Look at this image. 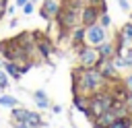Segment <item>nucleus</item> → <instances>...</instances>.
I'll list each match as a JSON object with an SVG mask.
<instances>
[{"label": "nucleus", "mask_w": 132, "mask_h": 128, "mask_svg": "<svg viewBox=\"0 0 132 128\" xmlns=\"http://www.w3.org/2000/svg\"><path fill=\"white\" fill-rule=\"evenodd\" d=\"M120 35L124 37V41H126L128 45H132V21H130V23H126V25L120 29Z\"/></svg>", "instance_id": "15"}, {"label": "nucleus", "mask_w": 132, "mask_h": 128, "mask_svg": "<svg viewBox=\"0 0 132 128\" xmlns=\"http://www.w3.org/2000/svg\"><path fill=\"white\" fill-rule=\"evenodd\" d=\"M29 0H14V6H19V8H23L25 4H27Z\"/></svg>", "instance_id": "24"}, {"label": "nucleus", "mask_w": 132, "mask_h": 128, "mask_svg": "<svg viewBox=\"0 0 132 128\" xmlns=\"http://www.w3.org/2000/svg\"><path fill=\"white\" fill-rule=\"evenodd\" d=\"M72 103H74V107H76L78 111H85V109L89 107V97L82 95V93H74V95H72Z\"/></svg>", "instance_id": "12"}, {"label": "nucleus", "mask_w": 132, "mask_h": 128, "mask_svg": "<svg viewBox=\"0 0 132 128\" xmlns=\"http://www.w3.org/2000/svg\"><path fill=\"white\" fill-rule=\"evenodd\" d=\"M31 97H33V101H35V105H37L39 109L50 107V97H47V93H45V91L37 89V91H33V93H31Z\"/></svg>", "instance_id": "10"}, {"label": "nucleus", "mask_w": 132, "mask_h": 128, "mask_svg": "<svg viewBox=\"0 0 132 128\" xmlns=\"http://www.w3.org/2000/svg\"><path fill=\"white\" fill-rule=\"evenodd\" d=\"M122 85L128 89V93H132V72H130V74H126V76L122 78Z\"/></svg>", "instance_id": "19"}, {"label": "nucleus", "mask_w": 132, "mask_h": 128, "mask_svg": "<svg viewBox=\"0 0 132 128\" xmlns=\"http://www.w3.org/2000/svg\"><path fill=\"white\" fill-rule=\"evenodd\" d=\"M97 68H99V72H101V76L107 81V83H118L120 81V74H118V68L113 66V62H111V58H101V62L97 64Z\"/></svg>", "instance_id": "7"}, {"label": "nucleus", "mask_w": 132, "mask_h": 128, "mask_svg": "<svg viewBox=\"0 0 132 128\" xmlns=\"http://www.w3.org/2000/svg\"><path fill=\"white\" fill-rule=\"evenodd\" d=\"M12 128H29L27 122H12Z\"/></svg>", "instance_id": "23"}, {"label": "nucleus", "mask_w": 132, "mask_h": 128, "mask_svg": "<svg viewBox=\"0 0 132 128\" xmlns=\"http://www.w3.org/2000/svg\"><path fill=\"white\" fill-rule=\"evenodd\" d=\"M76 60H78V66H82V68H97V64L101 62V56L95 45L82 43L76 50Z\"/></svg>", "instance_id": "2"}, {"label": "nucleus", "mask_w": 132, "mask_h": 128, "mask_svg": "<svg viewBox=\"0 0 132 128\" xmlns=\"http://www.w3.org/2000/svg\"><path fill=\"white\" fill-rule=\"evenodd\" d=\"M97 23H99L101 27L109 29V27H111V17H109L107 12H101V14H99V21H97Z\"/></svg>", "instance_id": "17"}, {"label": "nucleus", "mask_w": 132, "mask_h": 128, "mask_svg": "<svg viewBox=\"0 0 132 128\" xmlns=\"http://www.w3.org/2000/svg\"><path fill=\"white\" fill-rule=\"evenodd\" d=\"M33 10H35V2H31V0H29V2L23 6V12H25V14H33Z\"/></svg>", "instance_id": "20"}, {"label": "nucleus", "mask_w": 132, "mask_h": 128, "mask_svg": "<svg viewBox=\"0 0 132 128\" xmlns=\"http://www.w3.org/2000/svg\"><path fill=\"white\" fill-rule=\"evenodd\" d=\"M118 6H120L124 12H128V10H130V0H118Z\"/></svg>", "instance_id": "21"}, {"label": "nucleus", "mask_w": 132, "mask_h": 128, "mask_svg": "<svg viewBox=\"0 0 132 128\" xmlns=\"http://www.w3.org/2000/svg\"><path fill=\"white\" fill-rule=\"evenodd\" d=\"M2 68L6 70V74L10 76V78H14V81H19L23 74L19 72V66L14 64V62H10V60H2Z\"/></svg>", "instance_id": "11"}, {"label": "nucleus", "mask_w": 132, "mask_h": 128, "mask_svg": "<svg viewBox=\"0 0 132 128\" xmlns=\"http://www.w3.org/2000/svg\"><path fill=\"white\" fill-rule=\"evenodd\" d=\"M27 114H29V109H25V107H19V105L10 107V118H12V122H27Z\"/></svg>", "instance_id": "13"}, {"label": "nucleus", "mask_w": 132, "mask_h": 128, "mask_svg": "<svg viewBox=\"0 0 132 128\" xmlns=\"http://www.w3.org/2000/svg\"><path fill=\"white\" fill-rule=\"evenodd\" d=\"M97 47V52H99V56L101 58H111L113 54H116V43H113V39H103L99 45H95Z\"/></svg>", "instance_id": "9"}, {"label": "nucleus", "mask_w": 132, "mask_h": 128, "mask_svg": "<svg viewBox=\"0 0 132 128\" xmlns=\"http://www.w3.org/2000/svg\"><path fill=\"white\" fill-rule=\"evenodd\" d=\"M99 14H101V6L91 4V2H85L82 8H80V17H78V21H80L82 27H89V25H95V23L99 21Z\"/></svg>", "instance_id": "3"}, {"label": "nucleus", "mask_w": 132, "mask_h": 128, "mask_svg": "<svg viewBox=\"0 0 132 128\" xmlns=\"http://www.w3.org/2000/svg\"><path fill=\"white\" fill-rule=\"evenodd\" d=\"M33 35H35V50H37V56H39L41 60H50V56L54 54V43H52V39H50L47 35L39 33V31H33Z\"/></svg>", "instance_id": "4"}, {"label": "nucleus", "mask_w": 132, "mask_h": 128, "mask_svg": "<svg viewBox=\"0 0 132 128\" xmlns=\"http://www.w3.org/2000/svg\"><path fill=\"white\" fill-rule=\"evenodd\" d=\"M0 105L2 107H14L16 105V99L12 95H0Z\"/></svg>", "instance_id": "16"}, {"label": "nucleus", "mask_w": 132, "mask_h": 128, "mask_svg": "<svg viewBox=\"0 0 132 128\" xmlns=\"http://www.w3.org/2000/svg\"><path fill=\"white\" fill-rule=\"evenodd\" d=\"M4 14H6V10H0V23H2V19H4Z\"/></svg>", "instance_id": "26"}, {"label": "nucleus", "mask_w": 132, "mask_h": 128, "mask_svg": "<svg viewBox=\"0 0 132 128\" xmlns=\"http://www.w3.org/2000/svg\"><path fill=\"white\" fill-rule=\"evenodd\" d=\"M103 39H107V29H105V27H101L99 23L87 27V31H85V43H89V45H99Z\"/></svg>", "instance_id": "5"}, {"label": "nucleus", "mask_w": 132, "mask_h": 128, "mask_svg": "<svg viewBox=\"0 0 132 128\" xmlns=\"http://www.w3.org/2000/svg\"><path fill=\"white\" fill-rule=\"evenodd\" d=\"M85 31H87V27H82L80 23L72 27V31H70V37H68V39H70V45H72V50H74V52L85 43Z\"/></svg>", "instance_id": "8"}, {"label": "nucleus", "mask_w": 132, "mask_h": 128, "mask_svg": "<svg viewBox=\"0 0 132 128\" xmlns=\"http://www.w3.org/2000/svg\"><path fill=\"white\" fill-rule=\"evenodd\" d=\"M109 83L101 76L99 68H82V66H76L72 70V95L74 93H82L87 97L95 95L97 91L105 89Z\"/></svg>", "instance_id": "1"}, {"label": "nucleus", "mask_w": 132, "mask_h": 128, "mask_svg": "<svg viewBox=\"0 0 132 128\" xmlns=\"http://www.w3.org/2000/svg\"><path fill=\"white\" fill-rule=\"evenodd\" d=\"M62 6H64V0H41L39 14H41V19H45V21H54V19L60 14Z\"/></svg>", "instance_id": "6"}, {"label": "nucleus", "mask_w": 132, "mask_h": 128, "mask_svg": "<svg viewBox=\"0 0 132 128\" xmlns=\"http://www.w3.org/2000/svg\"><path fill=\"white\" fill-rule=\"evenodd\" d=\"M109 128H132V116L128 114V116H124V118H116V120L109 124Z\"/></svg>", "instance_id": "14"}, {"label": "nucleus", "mask_w": 132, "mask_h": 128, "mask_svg": "<svg viewBox=\"0 0 132 128\" xmlns=\"http://www.w3.org/2000/svg\"><path fill=\"white\" fill-rule=\"evenodd\" d=\"M4 89H8V74H6V70L0 66V91H4Z\"/></svg>", "instance_id": "18"}, {"label": "nucleus", "mask_w": 132, "mask_h": 128, "mask_svg": "<svg viewBox=\"0 0 132 128\" xmlns=\"http://www.w3.org/2000/svg\"><path fill=\"white\" fill-rule=\"evenodd\" d=\"M52 111H54V114H60V111H62V107H60V105H54V107H52Z\"/></svg>", "instance_id": "25"}, {"label": "nucleus", "mask_w": 132, "mask_h": 128, "mask_svg": "<svg viewBox=\"0 0 132 128\" xmlns=\"http://www.w3.org/2000/svg\"><path fill=\"white\" fill-rule=\"evenodd\" d=\"M124 103H126V107H128V111H130V116H132V93H128V95L124 97Z\"/></svg>", "instance_id": "22"}]
</instances>
